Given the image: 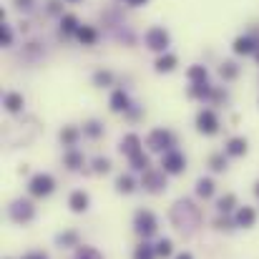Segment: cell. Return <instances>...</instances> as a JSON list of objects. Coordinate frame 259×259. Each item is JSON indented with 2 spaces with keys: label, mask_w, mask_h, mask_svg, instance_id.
Listing matches in <instances>:
<instances>
[{
  "label": "cell",
  "mask_w": 259,
  "mask_h": 259,
  "mask_svg": "<svg viewBox=\"0 0 259 259\" xmlns=\"http://www.w3.org/2000/svg\"><path fill=\"white\" fill-rule=\"evenodd\" d=\"M33 191H35V194H48V191H51V179H48V176H38V179L33 181Z\"/></svg>",
  "instance_id": "1"
},
{
  "label": "cell",
  "mask_w": 259,
  "mask_h": 259,
  "mask_svg": "<svg viewBox=\"0 0 259 259\" xmlns=\"http://www.w3.org/2000/svg\"><path fill=\"white\" fill-rule=\"evenodd\" d=\"M86 194H73V199H71V204H73V209L76 211H81V209H86Z\"/></svg>",
  "instance_id": "2"
},
{
  "label": "cell",
  "mask_w": 259,
  "mask_h": 259,
  "mask_svg": "<svg viewBox=\"0 0 259 259\" xmlns=\"http://www.w3.org/2000/svg\"><path fill=\"white\" fill-rule=\"evenodd\" d=\"M199 186H201V189H199L201 194H209V191H211V184H209V181H201Z\"/></svg>",
  "instance_id": "3"
},
{
  "label": "cell",
  "mask_w": 259,
  "mask_h": 259,
  "mask_svg": "<svg viewBox=\"0 0 259 259\" xmlns=\"http://www.w3.org/2000/svg\"><path fill=\"white\" fill-rule=\"evenodd\" d=\"M181 259H189V257H181Z\"/></svg>",
  "instance_id": "4"
}]
</instances>
